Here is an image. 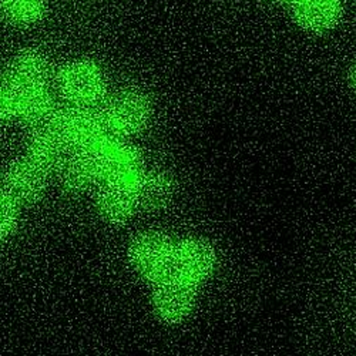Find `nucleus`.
<instances>
[{
  "label": "nucleus",
  "instance_id": "nucleus-1",
  "mask_svg": "<svg viewBox=\"0 0 356 356\" xmlns=\"http://www.w3.org/2000/svg\"><path fill=\"white\" fill-rule=\"evenodd\" d=\"M62 126L70 144L79 150L87 153L100 150L106 145V140L110 131V123L107 120L106 111L88 104H74L63 113Z\"/></svg>",
  "mask_w": 356,
  "mask_h": 356
},
{
  "label": "nucleus",
  "instance_id": "nucleus-2",
  "mask_svg": "<svg viewBox=\"0 0 356 356\" xmlns=\"http://www.w3.org/2000/svg\"><path fill=\"white\" fill-rule=\"evenodd\" d=\"M103 74L92 62L70 63L60 74L63 95L77 104H88L97 100L103 93Z\"/></svg>",
  "mask_w": 356,
  "mask_h": 356
},
{
  "label": "nucleus",
  "instance_id": "nucleus-3",
  "mask_svg": "<svg viewBox=\"0 0 356 356\" xmlns=\"http://www.w3.org/2000/svg\"><path fill=\"white\" fill-rule=\"evenodd\" d=\"M104 111L110 127L123 134L140 131L148 120L147 99L133 90L114 95Z\"/></svg>",
  "mask_w": 356,
  "mask_h": 356
},
{
  "label": "nucleus",
  "instance_id": "nucleus-4",
  "mask_svg": "<svg viewBox=\"0 0 356 356\" xmlns=\"http://www.w3.org/2000/svg\"><path fill=\"white\" fill-rule=\"evenodd\" d=\"M194 295L191 281L181 275H167L161 278L156 289L154 307L163 319L170 322L181 321L193 308Z\"/></svg>",
  "mask_w": 356,
  "mask_h": 356
},
{
  "label": "nucleus",
  "instance_id": "nucleus-5",
  "mask_svg": "<svg viewBox=\"0 0 356 356\" xmlns=\"http://www.w3.org/2000/svg\"><path fill=\"white\" fill-rule=\"evenodd\" d=\"M131 257L143 275L161 280L174 266L175 251L163 236L145 235L134 243Z\"/></svg>",
  "mask_w": 356,
  "mask_h": 356
},
{
  "label": "nucleus",
  "instance_id": "nucleus-6",
  "mask_svg": "<svg viewBox=\"0 0 356 356\" xmlns=\"http://www.w3.org/2000/svg\"><path fill=\"white\" fill-rule=\"evenodd\" d=\"M46 167L32 157L17 161L5 177L6 195L15 202H32L46 186Z\"/></svg>",
  "mask_w": 356,
  "mask_h": 356
},
{
  "label": "nucleus",
  "instance_id": "nucleus-7",
  "mask_svg": "<svg viewBox=\"0 0 356 356\" xmlns=\"http://www.w3.org/2000/svg\"><path fill=\"white\" fill-rule=\"evenodd\" d=\"M97 171L107 183L131 184L140 174V157L136 150L124 144H110L100 148L96 159Z\"/></svg>",
  "mask_w": 356,
  "mask_h": 356
},
{
  "label": "nucleus",
  "instance_id": "nucleus-8",
  "mask_svg": "<svg viewBox=\"0 0 356 356\" xmlns=\"http://www.w3.org/2000/svg\"><path fill=\"white\" fill-rule=\"evenodd\" d=\"M214 251L202 241H186L175 250L174 268L193 284L209 277L214 270Z\"/></svg>",
  "mask_w": 356,
  "mask_h": 356
},
{
  "label": "nucleus",
  "instance_id": "nucleus-9",
  "mask_svg": "<svg viewBox=\"0 0 356 356\" xmlns=\"http://www.w3.org/2000/svg\"><path fill=\"white\" fill-rule=\"evenodd\" d=\"M10 81L22 93L42 90L50 76L49 63L38 51H23L15 57L9 69Z\"/></svg>",
  "mask_w": 356,
  "mask_h": 356
},
{
  "label": "nucleus",
  "instance_id": "nucleus-10",
  "mask_svg": "<svg viewBox=\"0 0 356 356\" xmlns=\"http://www.w3.org/2000/svg\"><path fill=\"white\" fill-rule=\"evenodd\" d=\"M69 140L62 123L35 129L31 138V157L49 168L66 157Z\"/></svg>",
  "mask_w": 356,
  "mask_h": 356
},
{
  "label": "nucleus",
  "instance_id": "nucleus-11",
  "mask_svg": "<svg viewBox=\"0 0 356 356\" xmlns=\"http://www.w3.org/2000/svg\"><path fill=\"white\" fill-rule=\"evenodd\" d=\"M293 17L311 32H325L341 17L339 0H295Z\"/></svg>",
  "mask_w": 356,
  "mask_h": 356
},
{
  "label": "nucleus",
  "instance_id": "nucleus-12",
  "mask_svg": "<svg viewBox=\"0 0 356 356\" xmlns=\"http://www.w3.org/2000/svg\"><path fill=\"white\" fill-rule=\"evenodd\" d=\"M63 113L62 108H58L56 100L44 92V88L22 93L19 114L22 120L33 129L62 123Z\"/></svg>",
  "mask_w": 356,
  "mask_h": 356
},
{
  "label": "nucleus",
  "instance_id": "nucleus-13",
  "mask_svg": "<svg viewBox=\"0 0 356 356\" xmlns=\"http://www.w3.org/2000/svg\"><path fill=\"white\" fill-rule=\"evenodd\" d=\"M137 204L136 191H131L127 184L108 183L99 197V207L103 217L111 222H122L134 211Z\"/></svg>",
  "mask_w": 356,
  "mask_h": 356
},
{
  "label": "nucleus",
  "instance_id": "nucleus-14",
  "mask_svg": "<svg viewBox=\"0 0 356 356\" xmlns=\"http://www.w3.org/2000/svg\"><path fill=\"white\" fill-rule=\"evenodd\" d=\"M174 195V181L165 172H150L143 177L137 191V202H140L145 209H161L167 205Z\"/></svg>",
  "mask_w": 356,
  "mask_h": 356
},
{
  "label": "nucleus",
  "instance_id": "nucleus-15",
  "mask_svg": "<svg viewBox=\"0 0 356 356\" xmlns=\"http://www.w3.org/2000/svg\"><path fill=\"white\" fill-rule=\"evenodd\" d=\"M97 174L96 160H92L84 152L66 156L60 163V180L66 188L73 191L86 188Z\"/></svg>",
  "mask_w": 356,
  "mask_h": 356
},
{
  "label": "nucleus",
  "instance_id": "nucleus-16",
  "mask_svg": "<svg viewBox=\"0 0 356 356\" xmlns=\"http://www.w3.org/2000/svg\"><path fill=\"white\" fill-rule=\"evenodd\" d=\"M3 17L17 26H31L40 22L46 13L44 0H0Z\"/></svg>",
  "mask_w": 356,
  "mask_h": 356
},
{
  "label": "nucleus",
  "instance_id": "nucleus-17",
  "mask_svg": "<svg viewBox=\"0 0 356 356\" xmlns=\"http://www.w3.org/2000/svg\"><path fill=\"white\" fill-rule=\"evenodd\" d=\"M22 92L9 80H0V120L19 113Z\"/></svg>",
  "mask_w": 356,
  "mask_h": 356
},
{
  "label": "nucleus",
  "instance_id": "nucleus-18",
  "mask_svg": "<svg viewBox=\"0 0 356 356\" xmlns=\"http://www.w3.org/2000/svg\"><path fill=\"white\" fill-rule=\"evenodd\" d=\"M16 222V209L13 200L8 195H0V240L8 236Z\"/></svg>",
  "mask_w": 356,
  "mask_h": 356
},
{
  "label": "nucleus",
  "instance_id": "nucleus-19",
  "mask_svg": "<svg viewBox=\"0 0 356 356\" xmlns=\"http://www.w3.org/2000/svg\"><path fill=\"white\" fill-rule=\"evenodd\" d=\"M350 86H352V88L353 90L356 92V65L353 66V69H352V72H350Z\"/></svg>",
  "mask_w": 356,
  "mask_h": 356
}]
</instances>
